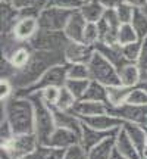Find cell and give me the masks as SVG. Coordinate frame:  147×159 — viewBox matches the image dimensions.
I'll return each instance as SVG.
<instances>
[{"instance_id":"obj_49","label":"cell","mask_w":147,"mask_h":159,"mask_svg":"<svg viewBox=\"0 0 147 159\" xmlns=\"http://www.w3.org/2000/svg\"><path fill=\"white\" fill-rule=\"evenodd\" d=\"M84 2H90V0H84Z\"/></svg>"},{"instance_id":"obj_25","label":"cell","mask_w":147,"mask_h":159,"mask_svg":"<svg viewBox=\"0 0 147 159\" xmlns=\"http://www.w3.org/2000/svg\"><path fill=\"white\" fill-rule=\"evenodd\" d=\"M113 150H115V136L109 137L90 149L87 153V159H110Z\"/></svg>"},{"instance_id":"obj_33","label":"cell","mask_w":147,"mask_h":159,"mask_svg":"<svg viewBox=\"0 0 147 159\" xmlns=\"http://www.w3.org/2000/svg\"><path fill=\"white\" fill-rule=\"evenodd\" d=\"M143 49V40H138L136 43H131V44H125L121 46V52H122V56L127 62H137V59L141 53Z\"/></svg>"},{"instance_id":"obj_3","label":"cell","mask_w":147,"mask_h":159,"mask_svg":"<svg viewBox=\"0 0 147 159\" xmlns=\"http://www.w3.org/2000/svg\"><path fill=\"white\" fill-rule=\"evenodd\" d=\"M27 96L33 100L35 109V124H34V134L38 139L40 144H47L50 140L51 134L57 128L55 114L50 106H47L44 100L41 99L40 93H31Z\"/></svg>"},{"instance_id":"obj_32","label":"cell","mask_w":147,"mask_h":159,"mask_svg":"<svg viewBox=\"0 0 147 159\" xmlns=\"http://www.w3.org/2000/svg\"><path fill=\"white\" fill-rule=\"evenodd\" d=\"M88 84H90V80H66L65 87L75 96L77 100H81L88 89Z\"/></svg>"},{"instance_id":"obj_29","label":"cell","mask_w":147,"mask_h":159,"mask_svg":"<svg viewBox=\"0 0 147 159\" xmlns=\"http://www.w3.org/2000/svg\"><path fill=\"white\" fill-rule=\"evenodd\" d=\"M131 25L134 27L140 40L147 39V13L143 9H136V13H134Z\"/></svg>"},{"instance_id":"obj_26","label":"cell","mask_w":147,"mask_h":159,"mask_svg":"<svg viewBox=\"0 0 147 159\" xmlns=\"http://www.w3.org/2000/svg\"><path fill=\"white\" fill-rule=\"evenodd\" d=\"M84 100H93V102H105L108 103V87L100 84L97 81H91L88 84V89L85 91Z\"/></svg>"},{"instance_id":"obj_44","label":"cell","mask_w":147,"mask_h":159,"mask_svg":"<svg viewBox=\"0 0 147 159\" xmlns=\"http://www.w3.org/2000/svg\"><path fill=\"white\" fill-rule=\"evenodd\" d=\"M127 3H130L136 9H144L147 6V0H127Z\"/></svg>"},{"instance_id":"obj_12","label":"cell","mask_w":147,"mask_h":159,"mask_svg":"<svg viewBox=\"0 0 147 159\" xmlns=\"http://www.w3.org/2000/svg\"><path fill=\"white\" fill-rule=\"evenodd\" d=\"M84 124H87L88 127L94 128L99 131H106V133H113V131H118L122 125L124 121L118 116L112 115L110 112L108 114H102V115H96V116H91V118H85L82 119Z\"/></svg>"},{"instance_id":"obj_5","label":"cell","mask_w":147,"mask_h":159,"mask_svg":"<svg viewBox=\"0 0 147 159\" xmlns=\"http://www.w3.org/2000/svg\"><path fill=\"white\" fill-rule=\"evenodd\" d=\"M69 39L63 31H44L40 30V33L29 41V46L34 50L44 52H62L68 46Z\"/></svg>"},{"instance_id":"obj_22","label":"cell","mask_w":147,"mask_h":159,"mask_svg":"<svg viewBox=\"0 0 147 159\" xmlns=\"http://www.w3.org/2000/svg\"><path fill=\"white\" fill-rule=\"evenodd\" d=\"M96 50L103 55V56L106 57L108 61L116 66V68H121L124 63H127V61L124 59L122 56V52H121V46L119 44H106V43H97L96 46Z\"/></svg>"},{"instance_id":"obj_37","label":"cell","mask_w":147,"mask_h":159,"mask_svg":"<svg viewBox=\"0 0 147 159\" xmlns=\"http://www.w3.org/2000/svg\"><path fill=\"white\" fill-rule=\"evenodd\" d=\"M128 105H136V106H146L147 105V91L144 89H141L140 85L134 87L131 90L130 96H128V100H127Z\"/></svg>"},{"instance_id":"obj_10","label":"cell","mask_w":147,"mask_h":159,"mask_svg":"<svg viewBox=\"0 0 147 159\" xmlns=\"http://www.w3.org/2000/svg\"><path fill=\"white\" fill-rule=\"evenodd\" d=\"M38 33L40 24L37 16H19L12 28V35L21 43H29Z\"/></svg>"},{"instance_id":"obj_24","label":"cell","mask_w":147,"mask_h":159,"mask_svg":"<svg viewBox=\"0 0 147 159\" xmlns=\"http://www.w3.org/2000/svg\"><path fill=\"white\" fill-rule=\"evenodd\" d=\"M132 89L131 87H125L122 84L108 87V105L110 108H119V106L125 105Z\"/></svg>"},{"instance_id":"obj_30","label":"cell","mask_w":147,"mask_h":159,"mask_svg":"<svg viewBox=\"0 0 147 159\" xmlns=\"http://www.w3.org/2000/svg\"><path fill=\"white\" fill-rule=\"evenodd\" d=\"M68 80H90L88 65L85 63H66Z\"/></svg>"},{"instance_id":"obj_18","label":"cell","mask_w":147,"mask_h":159,"mask_svg":"<svg viewBox=\"0 0 147 159\" xmlns=\"http://www.w3.org/2000/svg\"><path fill=\"white\" fill-rule=\"evenodd\" d=\"M122 128L128 134L131 142L136 144V148L138 149V152L141 153V156H146L147 155V128H144L141 125L131 124V122H124Z\"/></svg>"},{"instance_id":"obj_20","label":"cell","mask_w":147,"mask_h":159,"mask_svg":"<svg viewBox=\"0 0 147 159\" xmlns=\"http://www.w3.org/2000/svg\"><path fill=\"white\" fill-rule=\"evenodd\" d=\"M118 131H113V133H106V131H99V130H94L88 127L87 124H84L82 127V133H81V146L88 152L90 149H93L94 146H97L99 143H102L103 140H106L109 137L115 136Z\"/></svg>"},{"instance_id":"obj_23","label":"cell","mask_w":147,"mask_h":159,"mask_svg":"<svg viewBox=\"0 0 147 159\" xmlns=\"http://www.w3.org/2000/svg\"><path fill=\"white\" fill-rule=\"evenodd\" d=\"M106 11L108 9L99 0H90V2H84L82 7L79 9V13L84 16L87 22H99L105 16Z\"/></svg>"},{"instance_id":"obj_16","label":"cell","mask_w":147,"mask_h":159,"mask_svg":"<svg viewBox=\"0 0 147 159\" xmlns=\"http://www.w3.org/2000/svg\"><path fill=\"white\" fill-rule=\"evenodd\" d=\"M81 142V136L74 133L71 130H66V128H60L57 127L55 133L51 134L50 140H49V146H53V148H59V149H68L74 144H78Z\"/></svg>"},{"instance_id":"obj_38","label":"cell","mask_w":147,"mask_h":159,"mask_svg":"<svg viewBox=\"0 0 147 159\" xmlns=\"http://www.w3.org/2000/svg\"><path fill=\"white\" fill-rule=\"evenodd\" d=\"M84 5V0H50L49 6H55V7H60L65 11H79Z\"/></svg>"},{"instance_id":"obj_42","label":"cell","mask_w":147,"mask_h":159,"mask_svg":"<svg viewBox=\"0 0 147 159\" xmlns=\"http://www.w3.org/2000/svg\"><path fill=\"white\" fill-rule=\"evenodd\" d=\"M0 137H2V146L7 144L15 137V133H13L12 127L9 125V122L6 119H2V133H0Z\"/></svg>"},{"instance_id":"obj_7","label":"cell","mask_w":147,"mask_h":159,"mask_svg":"<svg viewBox=\"0 0 147 159\" xmlns=\"http://www.w3.org/2000/svg\"><path fill=\"white\" fill-rule=\"evenodd\" d=\"M72 13L74 12L65 11V9H60V7L47 6L46 9L40 12L38 15L40 30H44V31H63Z\"/></svg>"},{"instance_id":"obj_14","label":"cell","mask_w":147,"mask_h":159,"mask_svg":"<svg viewBox=\"0 0 147 159\" xmlns=\"http://www.w3.org/2000/svg\"><path fill=\"white\" fill-rule=\"evenodd\" d=\"M53 114H55V121H56L57 127L71 130L81 136L84 121L78 115H75L72 111H59V109H53Z\"/></svg>"},{"instance_id":"obj_2","label":"cell","mask_w":147,"mask_h":159,"mask_svg":"<svg viewBox=\"0 0 147 159\" xmlns=\"http://www.w3.org/2000/svg\"><path fill=\"white\" fill-rule=\"evenodd\" d=\"M2 119H6L16 134L34 133L35 109L28 96L15 94L9 100L2 102Z\"/></svg>"},{"instance_id":"obj_19","label":"cell","mask_w":147,"mask_h":159,"mask_svg":"<svg viewBox=\"0 0 147 159\" xmlns=\"http://www.w3.org/2000/svg\"><path fill=\"white\" fill-rule=\"evenodd\" d=\"M33 52H34V49L29 46V43H22L21 46H18L9 56L3 57V59H6L18 72L28 65V62L31 61V56H33Z\"/></svg>"},{"instance_id":"obj_21","label":"cell","mask_w":147,"mask_h":159,"mask_svg":"<svg viewBox=\"0 0 147 159\" xmlns=\"http://www.w3.org/2000/svg\"><path fill=\"white\" fill-rule=\"evenodd\" d=\"M118 74L119 80H121V84L125 87H137L141 81V74H140V69L137 66V63L134 62H127L124 63L121 68H118Z\"/></svg>"},{"instance_id":"obj_28","label":"cell","mask_w":147,"mask_h":159,"mask_svg":"<svg viewBox=\"0 0 147 159\" xmlns=\"http://www.w3.org/2000/svg\"><path fill=\"white\" fill-rule=\"evenodd\" d=\"M138 40H140V37H138V34L136 33V30L131 24H121V27L118 30V35H116V43L119 46L131 44V43H136Z\"/></svg>"},{"instance_id":"obj_43","label":"cell","mask_w":147,"mask_h":159,"mask_svg":"<svg viewBox=\"0 0 147 159\" xmlns=\"http://www.w3.org/2000/svg\"><path fill=\"white\" fill-rule=\"evenodd\" d=\"M106 9H116L118 6H121L122 3H125L127 0H99Z\"/></svg>"},{"instance_id":"obj_9","label":"cell","mask_w":147,"mask_h":159,"mask_svg":"<svg viewBox=\"0 0 147 159\" xmlns=\"http://www.w3.org/2000/svg\"><path fill=\"white\" fill-rule=\"evenodd\" d=\"M109 112L121 118L124 122H131V124L141 125L147 128V105L146 106H136V105L125 103L119 108H110Z\"/></svg>"},{"instance_id":"obj_46","label":"cell","mask_w":147,"mask_h":159,"mask_svg":"<svg viewBox=\"0 0 147 159\" xmlns=\"http://www.w3.org/2000/svg\"><path fill=\"white\" fill-rule=\"evenodd\" d=\"M110 159H125V158L121 153H119L116 149H115V150H113V153H112V156H110Z\"/></svg>"},{"instance_id":"obj_41","label":"cell","mask_w":147,"mask_h":159,"mask_svg":"<svg viewBox=\"0 0 147 159\" xmlns=\"http://www.w3.org/2000/svg\"><path fill=\"white\" fill-rule=\"evenodd\" d=\"M13 91H15V87H13L11 80L2 78V81H0V99H2V102L9 100L13 96Z\"/></svg>"},{"instance_id":"obj_40","label":"cell","mask_w":147,"mask_h":159,"mask_svg":"<svg viewBox=\"0 0 147 159\" xmlns=\"http://www.w3.org/2000/svg\"><path fill=\"white\" fill-rule=\"evenodd\" d=\"M137 66L140 69V74H141V81L143 80H147V39L143 40V49L141 53L137 59Z\"/></svg>"},{"instance_id":"obj_34","label":"cell","mask_w":147,"mask_h":159,"mask_svg":"<svg viewBox=\"0 0 147 159\" xmlns=\"http://www.w3.org/2000/svg\"><path fill=\"white\" fill-rule=\"evenodd\" d=\"M100 41V34H99V27L97 22H87L84 30V37H82V43L88 46H96Z\"/></svg>"},{"instance_id":"obj_31","label":"cell","mask_w":147,"mask_h":159,"mask_svg":"<svg viewBox=\"0 0 147 159\" xmlns=\"http://www.w3.org/2000/svg\"><path fill=\"white\" fill-rule=\"evenodd\" d=\"M77 102H78V100L75 99V96H74L72 93L63 85V87H60L59 99H57L56 108L55 109H59V111H72Z\"/></svg>"},{"instance_id":"obj_48","label":"cell","mask_w":147,"mask_h":159,"mask_svg":"<svg viewBox=\"0 0 147 159\" xmlns=\"http://www.w3.org/2000/svg\"><path fill=\"white\" fill-rule=\"evenodd\" d=\"M143 159H147V155H146V156H143Z\"/></svg>"},{"instance_id":"obj_17","label":"cell","mask_w":147,"mask_h":159,"mask_svg":"<svg viewBox=\"0 0 147 159\" xmlns=\"http://www.w3.org/2000/svg\"><path fill=\"white\" fill-rule=\"evenodd\" d=\"M87 25V21L84 19V16L79 13V11H75L69 18L66 27L63 30V33L66 34V37L69 39V41H78L82 43V37H84V30Z\"/></svg>"},{"instance_id":"obj_45","label":"cell","mask_w":147,"mask_h":159,"mask_svg":"<svg viewBox=\"0 0 147 159\" xmlns=\"http://www.w3.org/2000/svg\"><path fill=\"white\" fill-rule=\"evenodd\" d=\"M0 159H16L13 155L7 150V149H5V148H2V153H0Z\"/></svg>"},{"instance_id":"obj_35","label":"cell","mask_w":147,"mask_h":159,"mask_svg":"<svg viewBox=\"0 0 147 159\" xmlns=\"http://www.w3.org/2000/svg\"><path fill=\"white\" fill-rule=\"evenodd\" d=\"M40 93L41 99L44 100V103L47 106H50L51 109L56 108V103H57V99H59V93H60V87H47V89H43V90L37 91Z\"/></svg>"},{"instance_id":"obj_6","label":"cell","mask_w":147,"mask_h":159,"mask_svg":"<svg viewBox=\"0 0 147 159\" xmlns=\"http://www.w3.org/2000/svg\"><path fill=\"white\" fill-rule=\"evenodd\" d=\"M66 63H59V65H55L46 71L44 74L40 77V80L35 83L34 85H31L29 89L22 91H18L21 93L22 96H27V94H31V93H37V91L43 90V89H47V87H63L65 83H66Z\"/></svg>"},{"instance_id":"obj_4","label":"cell","mask_w":147,"mask_h":159,"mask_svg":"<svg viewBox=\"0 0 147 159\" xmlns=\"http://www.w3.org/2000/svg\"><path fill=\"white\" fill-rule=\"evenodd\" d=\"M88 71H90L91 81H97L106 87L121 84L118 68L97 50L94 53V56L91 57V61L88 62Z\"/></svg>"},{"instance_id":"obj_36","label":"cell","mask_w":147,"mask_h":159,"mask_svg":"<svg viewBox=\"0 0 147 159\" xmlns=\"http://www.w3.org/2000/svg\"><path fill=\"white\" fill-rule=\"evenodd\" d=\"M115 12H116V16H118L121 24H131L132 18H134V13H136V7H132L130 3L125 2L121 6H118L115 9Z\"/></svg>"},{"instance_id":"obj_27","label":"cell","mask_w":147,"mask_h":159,"mask_svg":"<svg viewBox=\"0 0 147 159\" xmlns=\"http://www.w3.org/2000/svg\"><path fill=\"white\" fill-rule=\"evenodd\" d=\"M65 149L53 148L49 144H40L37 150L27 159H63Z\"/></svg>"},{"instance_id":"obj_1","label":"cell","mask_w":147,"mask_h":159,"mask_svg":"<svg viewBox=\"0 0 147 159\" xmlns=\"http://www.w3.org/2000/svg\"><path fill=\"white\" fill-rule=\"evenodd\" d=\"M59 63H66L62 52L34 50L28 65L24 69L18 71L11 78L16 93L27 90L31 85H34L47 69L55 66V65H59Z\"/></svg>"},{"instance_id":"obj_39","label":"cell","mask_w":147,"mask_h":159,"mask_svg":"<svg viewBox=\"0 0 147 159\" xmlns=\"http://www.w3.org/2000/svg\"><path fill=\"white\" fill-rule=\"evenodd\" d=\"M87 153L88 152L81 146V143H78V144H74L71 148L65 149L63 159H87Z\"/></svg>"},{"instance_id":"obj_47","label":"cell","mask_w":147,"mask_h":159,"mask_svg":"<svg viewBox=\"0 0 147 159\" xmlns=\"http://www.w3.org/2000/svg\"><path fill=\"white\" fill-rule=\"evenodd\" d=\"M140 87H141V89H144V90L147 91V80H143V81H140Z\"/></svg>"},{"instance_id":"obj_15","label":"cell","mask_w":147,"mask_h":159,"mask_svg":"<svg viewBox=\"0 0 147 159\" xmlns=\"http://www.w3.org/2000/svg\"><path fill=\"white\" fill-rule=\"evenodd\" d=\"M115 149H116L125 159H143L141 153L138 152V149L136 148V144L131 142V139L128 137V134L124 131L122 127H121L118 130V133L115 134Z\"/></svg>"},{"instance_id":"obj_11","label":"cell","mask_w":147,"mask_h":159,"mask_svg":"<svg viewBox=\"0 0 147 159\" xmlns=\"http://www.w3.org/2000/svg\"><path fill=\"white\" fill-rule=\"evenodd\" d=\"M96 53L94 46H88L85 43H78V41H69L68 46L63 50L65 62L66 63H85L88 65L91 57Z\"/></svg>"},{"instance_id":"obj_8","label":"cell","mask_w":147,"mask_h":159,"mask_svg":"<svg viewBox=\"0 0 147 159\" xmlns=\"http://www.w3.org/2000/svg\"><path fill=\"white\" fill-rule=\"evenodd\" d=\"M38 146L40 143L37 136L34 133H27V134H16L7 144L2 148L7 149L16 159H27L34 153Z\"/></svg>"},{"instance_id":"obj_13","label":"cell","mask_w":147,"mask_h":159,"mask_svg":"<svg viewBox=\"0 0 147 159\" xmlns=\"http://www.w3.org/2000/svg\"><path fill=\"white\" fill-rule=\"evenodd\" d=\"M110 106L105 102H93V100H84L81 99L75 103L72 112L75 115H78L81 119L85 118H91V116H96V115H102V114H108Z\"/></svg>"}]
</instances>
